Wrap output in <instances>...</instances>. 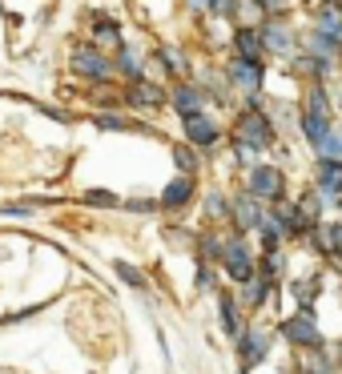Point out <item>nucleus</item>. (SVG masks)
<instances>
[{
    "mask_svg": "<svg viewBox=\"0 0 342 374\" xmlns=\"http://www.w3.org/2000/svg\"><path fill=\"white\" fill-rule=\"evenodd\" d=\"M314 374H326V371H314Z\"/></svg>",
    "mask_w": 342,
    "mask_h": 374,
    "instance_id": "obj_29",
    "label": "nucleus"
},
{
    "mask_svg": "<svg viewBox=\"0 0 342 374\" xmlns=\"http://www.w3.org/2000/svg\"><path fill=\"white\" fill-rule=\"evenodd\" d=\"M286 338H290V342H302V346H319L322 342V334L314 330L310 318H290V322H286Z\"/></svg>",
    "mask_w": 342,
    "mask_h": 374,
    "instance_id": "obj_7",
    "label": "nucleus"
},
{
    "mask_svg": "<svg viewBox=\"0 0 342 374\" xmlns=\"http://www.w3.org/2000/svg\"><path fill=\"white\" fill-rule=\"evenodd\" d=\"M189 193H193V181H189V177H178V181H169V186H165L161 206H169V210H173V206H185V201H189Z\"/></svg>",
    "mask_w": 342,
    "mask_h": 374,
    "instance_id": "obj_12",
    "label": "nucleus"
},
{
    "mask_svg": "<svg viewBox=\"0 0 342 374\" xmlns=\"http://www.w3.org/2000/svg\"><path fill=\"white\" fill-rule=\"evenodd\" d=\"M73 69L81 72V77H89V81H105V77L113 72V61L101 57L97 48H77V52H73Z\"/></svg>",
    "mask_w": 342,
    "mask_h": 374,
    "instance_id": "obj_2",
    "label": "nucleus"
},
{
    "mask_svg": "<svg viewBox=\"0 0 342 374\" xmlns=\"http://www.w3.org/2000/svg\"><path fill=\"white\" fill-rule=\"evenodd\" d=\"M117 274H121V278L129 282V286H141V274H137L133 266H125V262H117Z\"/></svg>",
    "mask_w": 342,
    "mask_h": 374,
    "instance_id": "obj_25",
    "label": "nucleus"
},
{
    "mask_svg": "<svg viewBox=\"0 0 342 374\" xmlns=\"http://www.w3.org/2000/svg\"><path fill=\"white\" fill-rule=\"evenodd\" d=\"M226 270H229V278H234V282H250L254 278L250 254H246L242 242H229V246H226Z\"/></svg>",
    "mask_w": 342,
    "mask_h": 374,
    "instance_id": "obj_5",
    "label": "nucleus"
},
{
    "mask_svg": "<svg viewBox=\"0 0 342 374\" xmlns=\"http://www.w3.org/2000/svg\"><path fill=\"white\" fill-rule=\"evenodd\" d=\"M319 28L322 32H330V37H342V17H339V8H319Z\"/></svg>",
    "mask_w": 342,
    "mask_h": 374,
    "instance_id": "obj_18",
    "label": "nucleus"
},
{
    "mask_svg": "<svg viewBox=\"0 0 342 374\" xmlns=\"http://www.w3.org/2000/svg\"><path fill=\"white\" fill-rule=\"evenodd\" d=\"M319 186L326 189V197H334L342 189V165L334 161V157H326V161L319 165Z\"/></svg>",
    "mask_w": 342,
    "mask_h": 374,
    "instance_id": "obj_10",
    "label": "nucleus"
},
{
    "mask_svg": "<svg viewBox=\"0 0 342 374\" xmlns=\"http://www.w3.org/2000/svg\"><path fill=\"white\" fill-rule=\"evenodd\" d=\"M234 45H238V52H242L246 61H258V57H262V48H266V41H262V32H254V28H242V32L234 37Z\"/></svg>",
    "mask_w": 342,
    "mask_h": 374,
    "instance_id": "obj_11",
    "label": "nucleus"
},
{
    "mask_svg": "<svg viewBox=\"0 0 342 374\" xmlns=\"http://www.w3.org/2000/svg\"><path fill=\"white\" fill-rule=\"evenodd\" d=\"M101 129H125V117H117V113H105V117H97Z\"/></svg>",
    "mask_w": 342,
    "mask_h": 374,
    "instance_id": "obj_26",
    "label": "nucleus"
},
{
    "mask_svg": "<svg viewBox=\"0 0 342 374\" xmlns=\"http://www.w3.org/2000/svg\"><path fill=\"white\" fill-rule=\"evenodd\" d=\"M250 193L254 197H270V201H278L282 197V173L274 169V165H258L250 173Z\"/></svg>",
    "mask_w": 342,
    "mask_h": 374,
    "instance_id": "obj_3",
    "label": "nucleus"
},
{
    "mask_svg": "<svg viewBox=\"0 0 342 374\" xmlns=\"http://www.w3.org/2000/svg\"><path fill=\"white\" fill-rule=\"evenodd\" d=\"M234 217L242 222V230H254V226H262V210H258V197H238L234 201Z\"/></svg>",
    "mask_w": 342,
    "mask_h": 374,
    "instance_id": "obj_9",
    "label": "nucleus"
},
{
    "mask_svg": "<svg viewBox=\"0 0 342 374\" xmlns=\"http://www.w3.org/2000/svg\"><path fill=\"white\" fill-rule=\"evenodd\" d=\"M158 57H161V65H169V72H182L185 69V57L178 52V48H161Z\"/></svg>",
    "mask_w": 342,
    "mask_h": 374,
    "instance_id": "obj_21",
    "label": "nucleus"
},
{
    "mask_svg": "<svg viewBox=\"0 0 342 374\" xmlns=\"http://www.w3.org/2000/svg\"><path fill=\"white\" fill-rule=\"evenodd\" d=\"M173 157H178V165H182L185 173H193V169H198V157H193V153H189V149H178V153H173Z\"/></svg>",
    "mask_w": 342,
    "mask_h": 374,
    "instance_id": "obj_24",
    "label": "nucleus"
},
{
    "mask_svg": "<svg viewBox=\"0 0 342 374\" xmlns=\"http://www.w3.org/2000/svg\"><path fill=\"white\" fill-rule=\"evenodd\" d=\"M202 101L205 97L193 89V85H178L173 89V109L182 113V117H189V113H202Z\"/></svg>",
    "mask_w": 342,
    "mask_h": 374,
    "instance_id": "obj_8",
    "label": "nucleus"
},
{
    "mask_svg": "<svg viewBox=\"0 0 342 374\" xmlns=\"http://www.w3.org/2000/svg\"><path fill=\"white\" fill-rule=\"evenodd\" d=\"M129 101H133L137 109H153V105H161V89L145 85V81H133L129 85Z\"/></svg>",
    "mask_w": 342,
    "mask_h": 374,
    "instance_id": "obj_13",
    "label": "nucleus"
},
{
    "mask_svg": "<svg viewBox=\"0 0 342 374\" xmlns=\"http://www.w3.org/2000/svg\"><path fill=\"white\" fill-rule=\"evenodd\" d=\"M314 149L322 153V161H326V157L339 161V157H342V133H339V129H322L319 137H314Z\"/></svg>",
    "mask_w": 342,
    "mask_h": 374,
    "instance_id": "obj_14",
    "label": "nucleus"
},
{
    "mask_svg": "<svg viewBox=\"0 0 342 374\" xmlns=\"http://www.w3.org/2000/svg\"><path fill=\"white\" fill-rule=\"evenodd\" d=\"M85 201H89V206H117V197L113 193H105V189H89Z\"/></svg>",
    "mask_w": 342,
    "mask_h": 374,
    "instance_id": "obj_23",
    "label": "nucleus"
},
{
    "mask_svg": "<svg viewBox=\"0 0 342 374\" xmlns=\"http://www.w3.org/2000/svg\"><path fill=\"white\" fill-rule=\"evenodd\" d=\"M334 250H342V226H334Z\"/></svg>",
    "mask_w": 342,
    "mask_h": 374,
    "instance_id": "obj_28",
    "label": "nucleus"
},
{
    "mask_svg": "<svg viewBox=\"0 0 342 374\" xmlns=\"http://www.w3.org/2000/svg\"><path fill=\"white\" fill-rule=\"evenodd\" d=\"M306 48H310L314 57H334V52H339V37H330V32H310Z\"/></svg>",
    "mask_w": 342,
    "mask_h": 374,
    "instance_id": "obj_16",
    "label": "nucleus"
},
{
    "mask_svg": "<svg viewBox=\"0 0 342 374\" xmlns=\"http://www.w3.org/2000/svg\"><path fill=\"white\" fill-rule=\"evenodd\" d=\"M262 41H266V48H274V52H290V48H294L290 32H286L282 24H266V28H262Z\"/></svg>",
    "mask_w": 342,
    "mask_h": 374,
    "instance_id": "obj_15",
    "label": "nucleus"
},
{
    "mask_svg": "<svg viewBox=\"0 0 342 374\" xmlns=\"http://www.w3.org/2000/svg\"><path fill=\"white\" fill-rule=\"evenodd\" d=\"M242 354H246V362H258V358L266 354V334H262V330H250V334L242 338Z\"/></svg>",
    "mask_w": 342,
    "mask_h": 374,
    "instance_id": "obj_17",
    "label": "nucleus"
},
{
    "mask_svg": "<svg viewBox=\"0 0 342 374\" xmlns=\"http://www.w3.org/2000/svg\"><path fill=\"white\" fill-rule=\"evenodd\" d=\"M274 141V125L270 117H262V109H250L246 117L238 121V145H246V149H266Z\"/></svg>",
    "mask_w": 342,
    "mask_h": 374,
    "instance_id": "obj_1",
    "label": "nucleus"
},
{
    "mask_svg": "<svg viewBox=\"0 0 342 374\" xmlns=\"http://www.w3.org/2000/svg\"><path fill=\"white\" fill-rule=\"evenodd\" d=\"M222 322H226V330L229 334H238V314H234V302H229V298H222Z\"/></svg>",
    "mask_w": 342,
    "mask_h": 374,
    "instance_id": "obj_22",
    "label": "nucleus"
},
{
    "mask_svg": "<svg viewBox=\"0 0 342 374\" xmlns=\"http://www.w3.org/2000/svg\"><path fill=\"white\" fill-rule=\"evenodd\" d=\"M117 69L125 72L129 81H141V61H137L129 48H121V57H117Z\"/></svg>",
    "mask_w": 342,
    "mask_h": 374,
    "instance_id": "obj_19",
    "label": "nucleus"
},
{
    "mask_svg": "<svg viewBox=\"0 0 342 374\" xmlns=\"http://www.w3.org/2000/svg\"><path fill=\"white\" fill-rule=\"evenodd\" d=\"M229 81L242 85V89H258V85H262V69H258V61H246V57L234 61V65H229Z\"/></svg>",
    "mask_w": 342,
    "mask_h": 374,
    "instance_id": "obj_6",
    "label": "nucleus"
},
{
    "mask_svg": "<svg viewBox=\"0 0 342 374\" xmlns=\"http://www.w3.org/2000/svg\"><path fill=\"white\" fill-rule=\"evenodd\" d=\"M182 125H185V137L193 141V145H213L218 141V125L205 113H189V117H182Z\"/></svg>",
    "mask_w": 342,
    "mask_h": 374,
    "instance_id": "obj_4",
    "label": "nucleus"
},
{
    "mask_svg": "<svg viewBox=\"0 0 342 374\" xmlns=\"http://www.w3.org/2000/svg\"><path fill=\"white\" fill-rule=\"evenodd\" d=\"M205 210H209V213H218V217H222V213H226V201H222V193H209Z\"/></svg>",
    "mask_w": 342,
    "mask_h": 374,
    "instance_id": "obj_27",
    "label": "nucleus"
},
{
    "mask_svg": "<svg viewBox=\"0 0 342 374\" xmlns=\"http://www.w3.org/2000/svg\"><path fill=\"white\" fill-rule=\"evenodd\" d=\"M93 32H97L101 41H117V37H121V28H117L109 17H93Z\"/></svg>",
    "mask_w": 342,
    "mask_h": 374,
    "instance_id": "obj_20",
    "label": "nucleus"
}]
</instances>
